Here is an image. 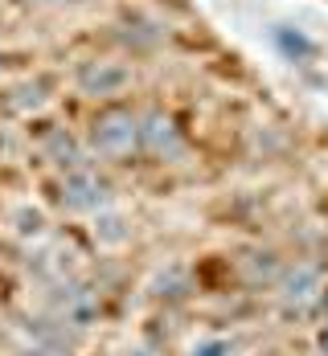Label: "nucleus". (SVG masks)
I'll list each match as a JSON object with an SVG mask.
<instances>
[{
  "label": "nucleus",
  "instance_id": "nucleus-1",
  "mask_svg": "<svg viewBox=\"0 0 328 356\" xmlns=\"http://www.w3.org/2000/svg\"><path fill=\"white\" fill-rule=\"evenodd\" d=\"M221 353H226V344H205V348H201V356H221ZM193 356H197V353H193Z\"/></svg>",
  "mask_w": 328,
  "mask_h": 356
}]
</instances>
